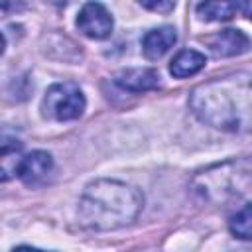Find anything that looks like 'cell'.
Returning a JSON list of instances; mask_svg holds the SVG:
<instances>
[{
	"mask_svg": "<svg viewBox=\"0 0 252 252\" xmlns=\"http://www.w3.org/2000/svg\"><path fill=\"white\" fill-rule=\"evenodd\" d=\"M189 104L201 122L217 130H252V73L207 81L193 89Z\"/></svg>",
	"mask_w": 252,
	"mask_h": 252,
	"instance_id": "1",
	"label": "cell"
},
{
	"mask_svg": "<svg viewBox=\"0 0 252 252\" xmlns=\"http://www.w3.org/2000/svg\"><path fill=\"white\" fill-rule=\"evenodd\" d=\"M144 207L142 193L118 179L89 183L79 199V222L91 230H116L134 222Z\"/></svg>",
	"mask_w": 252,
	"mask_h": 252,
	"instance_id": "2",
	"label": "cell"
},
{
	"mask_svg": "<svg viewBox=\"0 0 252 252\" xmlns=\"http://www.w3.org/2000/svg\"><path fill=\"white\" fill-rule=\"evenodd\" d=\"M85 106L87 100L81 87L71 81L51 85L41 98V114L57 122L77 120L85 112Z\"/></svg>",
	"mask_w": 252,
	"mask_h": 252,
	"instance_id": "3",
	"label": "cell"
},
{
	"mask_svg": "<svg viewBox=\"0 0 252 252\" xmlns=\"http://www.w3.org/2000/svg\"><path fill=\"white\" fill-rule=\"evenodd\" d=\"M77 30L91 39H106L112 33V14L100 2H87L77 14Z\"/></svg>",
	"mask_w": 252,
	"mask_h": 252,
	"instance_id": "4",
	"label": "cell"
},
{
	"mask_svg": "<svg viewBox=\"0 0 252 252\" xmlns=\"http://www.w3.org/2000/svg\"><path fill=\"white\" fill-rule=\"evenodd\" d=\"M211 53L215 57H236L252 49V39L242 30H220L209 37H205Z\"/></svg>",
	"mask_w": 252,
	"mask_h": 252,
	"instance_id": "5",
	"label": "cell"
},
{
	"mask_svg": "<svg viewBox=\"0 0 252 252\" xmlns=\"http://www.w3.org/2000/svg\"><path fill=\"white\" fill-rule=\"evenodd\" d=\"M53 169V158L49 152L43 150H33L28 156H24L16 167V175L22 183L33 187L39 185L47 179V175Z\"/></svg>",
	"mask_w": 252,
	"mask_h": 252,
	"instance_id": "6",
	"label": "cell"
},
{
	"mask_svg": "<svg viewBox=\"0 0 252 252\" xmlns=\"http://www.w3.org/2000/svg\"><path fill=\"white\" fill-rule=\"evenodd\" d=\"M114 83L130 93H148L159 87V73L150 67H130L114 75Z\"/></svg>",
	"mask_w": 252,
	"mask_h": 252,
	"instance_id": "7",
	"label": "cell"
},
{
	"mask_svg": "<svg viewBox=\"0 0 252 252\" xmlns=\"http://www.w3.org/2000/svg\"><path fill=\"white\" fill-rule=\"evenodd\" d=\"M177 41V32L171 26H159L150 30L144 37H142V51L148 59L156 61L161 59Z\"/></svg>",
	"mask_w": 252,
	"mask_h": 252,
	"instance_id": "8",
	"label": "cell"
},
{
	"mask_svg": "<svg viewBox=\"0 0 252 252\" xmlns=\"http://www.w3.org/2000/svg\"><path fill=\"white\" fill-rule=\"evenodd\" d=\"M207 65V57L201 51L195 49H183L179 51L171 63H169V73L175 79H185V77H193L197 75L201 69H205Z\"/></svg>",
	"mask_w": 252,
	"mask_h": 252,
	"instance_id": "9",
	"label": "cell"
},
{
	"mask_svg": "<svg viewBox=\"0 0 252 252\" xmlns=\"http://www.w3.org/2000/svg\"><path fill=\"white\" fill-rule=\"evenodd\" d=\"M242 6L234 2H201L197 4V16L205 22H224L230 20Z\"/></svg>",
	"mask_w": 252,
	"mask_h": 252,
	"instance_id": "10",
	"label": "cell"
},
{
	"mask_svg": "<svg viewBox=\"0 0 252 252\" xmlns=\"http://www.w3.org/2000/svg\"><path fill=\"white\" fill-rule=\"evenodd\" d=\"M228 230L234 238L252 240V203L244 205L232 219L228 220Z\"/></svg>",
	"mask_w": 252,
	"mask_h": 252,
	"instance_id": "11",
	"label": "cell"
},
{
	"mask_svg": "<svg viewBox=\"0 0 252 252\" xmlns=\"http://www.w3.org/2000/svg\"><path fill=\"white\" fill-rule=\"evenodd\" d=\"M140 6L154 12H169L175 8V2H140Z\"/></svg>",
	"mask_w": 252,
	"mask_h": 252,
	"instance_id": "12",
	"label": "cell"
},
{
	"mask_svg": "<svg viewBox=\"0 0 252 252\" xmlns=\"http://www.w3.org/2000/svg\"><path fill=\"white\" fill-rule=\"evenodd\" d=\"M12 252H43V250L33 248V246H18V248H14Z\"/></svg>",
	"mask_w": 252,
	"mask_h": 252,
	"instance_id": "13",
	"label": "cell"
},
{
	"mask_svg": "<svg viewBox=\"0 0 252 252\" xmlns=\"http://www.w3.org/2000/svg\"><path fill=\"white\" fill-rule=\"evenodd\" d=\"M250 20H252V12H250Z\"/></svg>",
	"mask_w": 252,
	"mask_h": 252,
	"instance_id": "14",
	"label": "cell"
}]
</instances>
